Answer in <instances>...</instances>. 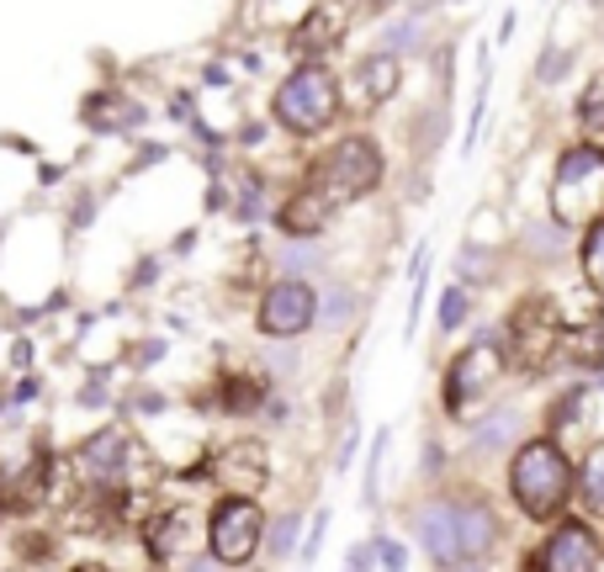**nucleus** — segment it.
Returning a JSON list of instances; mask_svg holds the SVG:
<instances>
[{"mask_svg": "<svg viewBox=\"0 0 604 572\" xmlns=\"http://www.w3.org/2000/svg\"><path fill=\"white\" fill-rule=\"evenodd\" d=\"M276 261H281V270H287V276H297V282H314L318 270H324V255H318L308 238H303V249H297V244H287Z\"/></svg>", "mask_w": 604, "mask_h": 572, "instance_id": "412c9836", "label": "nucleus"}, {"mask_svg": "<svg viewBox=\"0 0 604 572\" xmlns=\"http://www.w3.org/2000/svg\"><path fill=\"white\" fill-rule=\"evenodd\" d=\"M387 456V429L371 435V451H366V503H377V467H382Z\"/></svg>", "mask_w": 604, "mask_h": 572, "instance_id": "cd10ccee", "label": "nucleus"}, {"mask_svg": "<svg viewBox=\"0 0 604 572\" xmlns=\"http://www.w3.org/2000/svg\"><path fill=\"white\" fill-rule=\"evenodd\" d=\"M297 530H303V514H281V520L266 530V551L270 556H287L297 547Z\"/></svg>", "mask_w": 604, "mask_h": 572, "instance_id": "a878e982", "label": "nucleus"}, {"mask_svg": "<svg viewBox=\"0 0 604 572\" xmlns=\"http://www.w3.org/2000/svg\"><path fill=\"white\" fill-rule=\"evenodd\" d=\"M335 43H339V17H335V11H329V6L308 11L303 27H297V53H303L308 64H318V59H324Z\"/></svg>", "mask_w": 604, "mask_h": 572, "instance_id": "f3484780", "label": "nucleus"}, {"mask_svg": "<svg viewBox=\"0 0 604 572\" xmlns=\"http://www.w3.org/2000/svg\"><path fill=\"white\" fill-rule=\"evenodd\" d=\"M350 572H356V568H350Z\"/></svg>", "mask_w": 604, "mask_h": 572, "instance_id": "c9c22d12", "label": "nucleus"}, {"mask_svg": "<svg viewBox=\"0 0 604 572\" xmlns=\"http://www.w3.org/2000/svg\"><path fill=\"white\" fill-rule=\"evenodd\" d=\"M451 520H457V541H461V556L467 562H483L493 541H499V520H493V509H488L478 493H451Z\"/></svg>", "mask_w": 604, "mask_h": 572, "instance_id": "ddd939ff", "label": "nucleus"}, {"mask_svg": "<svg viewBox=\"0 0 604 572\" xmlns=\"http://www.w3.org/2000/svg\"><path fill=\"white\" fill-rule=\"evenodd\" d=\"M567 64H573V53H546V59H541V80H546V85H556Z\"/></svg>", "mask_w": 604, "mask_h": 572, "instance_id": "7c9ffc66", "label": "nucleus"}, {"mask_svg": "<svg viewBox=\"0 0 604 572\" xmlns=\"http://www.w3.org/2000/svg\"><path fill=\"white\" fill-rule=\"evenodd\" d=\"M329 217H335V202H329L324 191L297 186L287 202H281L276 223H281V234H291V238H314V234H324V228H329Z\"/></svg>", "mask_w": 604, "mask_h": 572, "instance_id": "4468645a", "label": "nucleus"}, {"mask_svg": "<svg viewBox=\"0 0 604 572\" xmlns=\"http://www.w3.org/2000/svg\"><path fill=\"white\" fill-rule=\"evenodd\" d=\"M467 313H472V297H467V286H446V297H440V329L451 334L467 324Z\"/></svg>", "mask_w": 604, "mask_h": 572, "instance_id": "393cba45", "label": "nucleus"}, {"mask_svg": "<svg viewBox=\"0 0 604 572\" xmlns=\"http://www.w3.org/2000/svg\"><path fill=\"white\" fill-rule=\"evenodd\" d=\"M499 371H504V350H499L493 339H478L472 350H461V356L451 360V377H446V408L461 413L467 404H478L488 387L499 381Z\"/></svg>", "mask_w": 604, "mask_h": 572, "instance_id": "1a4fd4ad", "label": "nucleus"}, {"mask_svg": "<svg viewBox=\"0 0 604 572\" xmlns=\"http://www.w3.org/2000/svg\"><path fill=\"white\" fill-rule=\"evenodd\" d=\"M579 493H583V503H588V509H604V440H594V446H588V456H583Z\"/></svg>", "mask_w": 604, "mask_h": 572, "instance_id": "aec40b11", "label": "nucleus"}, {"mask_svg": "<svg viewBox=\"0 0 604 572\" xmlns=\"http://www.w3.org/2000/svg\"><path fill=\"white\" fill-rule=\"evenodd\" d=\"M579 127H583V143H588V149H604V70L594 74L579 95Z\"/></svg>", "mask_w": 604, "mask_h": 572, "instance_id": "a211bd4d", "label": "nucleus"}, {"mask_svg": "<svg viewBox=\"0 0 604 572\" xmlns=\"http://www.w3.org/2000/svg\"><path fill=\"white\" fill-rule=\"evenodd\" d=\"M270 118L281 122L287 133H303V139H318L324 127H335V118H339L335 70H324V64H297V70L276 85V95H270Z\"/></svg>", "mask_w": 604, "mask_h": 572, "instance_id": "7ed1b4c3", "label": "nucleus"}, {"mask_svg": "<svg viewBox=\"0 0 604 572\" xmlns=\"http://www.w3.org/2000/svg\"><path fill=\"white\" fill-rule=\"evenodd\" d=\"M181 530H186V524H181V514H165V520L154 524V556H160V562H165V556H175V547H181Z\"/></svg>", "mask_w": 604, "mask_h": 572, "instance_id": "bb28decb", "label": "nucleus"}, {"mask_svg": "<svg viewBox=\"0 0 604 572\" xmlns=\"http://www.w3.org/2000/svg\"><path fill=\"white\" fill-rule=\"evenodd\" d=\"M573 488H579V472H573L567 451H562V440H552V435L525 440L514 451V461H509V493H514L525 520L541 524L562 520V509L573 503Z\"/></svg>", "mask_w": 604, "mask_h": 572, "instance_id": "f257e3e1", "label": "nucleus"}, {"mask_svg": "<svg viewBox=\"0 0 604 572\" xmlns=\"http://www.w3.org/2000/svg\"><path fill=\"white\" fill-rule=\"evenodd\" d=\"M520 429H525V413H514V408H499V413H488L483 425H472V456L514 451Z\"/></svg>", "mask_w": 604, "mask_h": 572, "instance_id": "dca6fc26", "label": "nucleus"}, {"mask_svg": "<svg viewBox=\"0 0 604 572\" xmlns=\"http://www.w3.org/2000/svg\"><path fill=\"white\" fill-rule=\"evenodd\" d=\"M213 477L228 488V499H255L266 482V456L255 446H234V451H223V461H213Z\"/></svg>", "mask_w": 604, "mask_h": 572, "instance_id": "2eb2a0df", "label": "nucleus"}, {"mask_svg": "<svg viewBox=\"0 0 604 572\" xmlns=\"http://www.w3.org/2000/svg\"><path fill=\"white\" fill-rule=\"evenodd\" d=\"M583 276H588V286L604 297V217L583 234Z\"/></svg>", "mask_w": 604, "mask_h": 572, "instance_id": "4be33fe9", "label": "nucleus"}, {"mask_svg": "<svg viewBox=\"0 0 604 572\" xmlns=\"http://www.w3.org/2000/svg\"><path fill=\"white\" fill-rule=\"evenodd\" d=\"M350 568H356V572H366V568H371V551H366V547H356V551H350Z\"/></svg>", "mask_w": 604, "mask_h": 572, "instance_id": "473e14b6", "label": "nucleus"}, {"mask_svg": "<svg viewBox=\"0 0 604 572\" xmlns=\"http://www.w3.org/2000/svg\"><path fill=\"white\" fill-rule=\"evenodd\" d=\"M350 313H356V292H350V286H335V292L318 303V324H329V329H345V324H350Z\"/></svg>", "mask_w": 604, "mask_h": 572, "instance_id": "b1692460", "label": "nucleus"}, {"mask_svg": "<svg viewBox=\"0 0 604 572\" xmlns=\"http://www.w3.org/2000/svg\"><path fill=\"white\" fill-rule=\"evenodd\" d=\"M74 572H106V568H96V562H80V568H74Z\"/></svg>", "mask_w": 604, "mask_h": 572, "instance_id": "72a5a7b5", "label": "nucleus"}, {"mask_svg": "<svg viewBox=\"0 0 604 572\" xmlns=\"http://www.w3.org/2000/svg\"><path fill=\"white\" fill-rule=\"evenodd\" d=\"M377 556H382V568H387V572H403V568H409L403 547H398V541H387V535H382V547H377Z\"/></svg>", "mask_w": 604, "mask_h": 572, "instance_id": "c756f323", "label": "nucleus"}, {"mask_svg": "<svg viewBox=\"0 0 604 572\" xmlns=\"http://www.w3.org/2000/svg\"><path fill=\"white\" fill-rule=\"evenodd\" d=\"M266 541V514L255 499H223L207 520V551L223 568H244Z\"/></svg>", "mask_w": 604, "mask_h": 572, "instance_id": "0eeeda50", "label": "nucleus"}, {"mask_svg": "<svg viewBox=\"0 0 604 572\" xmlns=\"http://www.w3.org/2000/svg\"><path fill=\"white\" fill-rule=\"evenodd\" d=\"M255 324L266 339L276 345H291L318 324V286L314 282H297V276H281V282L266 286L260 308H255Z\"/></svg>", "mask_w": 604, "mask_h": 572, "instance_id": "423d86ee", "label": "nucleus"}, {"mask_svg": "<svg viewBox=\"0 0 604 572\" xmlns=\"http://www.w3.org/2000/svg\"><path fill=\"white\" fill-rule=\"evenodd\" d=\"M562 339H567V334H562V313H556V303L546 297V292H535V297H525V303H514V313H509L504 360L509 366H520L525 377H541V371L556 360Z\"/></svg>", "mask_w": 604, "mask_h": 572, "instance_id": "39448f33", "label": "nucleus"}, {"mask_svg": "<svg viewBox=\"0 0 604 572\" xmlns=\"http://www.w3.org/2000/svg\"><path fill=\"white\" fill-rule=\"evenodd\" d=\"M457 572H483V568H478V562H467V568H457Z\"/></svg>", "mask_w": 604, "mask_h": 572, "instance_id": "f704fd0d", "label": "nucleus"}, {"mask_svg": "<svg viewBox=\"0 0 604 572\" xmlns=\"http://www.w3.org/2000/svg\"><path fill=\"white\" fill-rule=\"evenodd\" d=\"M127 467H133V446H127L122 429H101V435H91V440L80 446V472L91 477L96 488L127 482Z\"/></svg>", "mask_w": 604, "mask_h": 572, "instance_id": "9b49d317", "label": "nucleus"}, {"mask_svg": "<svg viewBox=\"0 0 604 572\" xmlns=\"http://www.w3.org/2000/svg\"><path fill=\"white\" fill-rule=\"evenodd\" d=\"M413 541L424 547V556L436 568H461V541H457V520H451V503L436 499L430 509H413Z\"/></svg>", "mask_w": 604, "mask_h": 572, "instance_id": "f8f14e48", "label": "nucleus"}, {"mask_svg": "<svg viewBox=\"0 0 604 572\" xmlns=\"http://www.w3.org/2000/svg\"><path fill=\"white\" fill-rule=\"evenodd\" d=\"M600 568V547L588 535V524L579 520H556L552 535L535 551H525L520 572H594Z\"/></svg>", "mask_w": 604, "mask_h": 572, "instance_id": "6e6552de", "label": "nucleus"}, {"mask_svg": "<svg viewBox=\"0 0 604 572\" xmlns=\"http://www.w3.org/2000/svg\"><path fill=\"white\" fill-rule=\"evenodd\" d=\"M413 48H424V22H392L382 38V53H392V59H403V53H413Z\"/></svg>", "mask_w": 604, "mask_h": 572, "instance_id": "5701e85b", "label": "nucleus"}, {"mask_svg": "<svg viewBox=\"0 0 604 572\" xmlns=\"http://www.w3.org/2000/svg\"><path fill=\"white\" fill-rule=\"evenodd\" d=\"M266 404V377H228L223 381V408L228 413H260Z\"/></svg>", "mask_w": 604, "mask_h": 572, "instance_id": "6ab92c4d", "label": "nucleus"}, {"mask_svg": "<svg viewBox=\"0 0 604 572\" xmlns=\"http://www.w3.org/2000/svg\"><path fill=\"white\" fill-rule=\"evenodd\" d=\"M181 572H218V556L207 551V556H196V562H186V568H181Z\"/></svg>", "mask_w": 604, "mask_h": 572, "instance_id": "2f4dec72", "label": "nucleus"}, {"mask_svg": "<svg viewBox=\"0 0 604 572\" xmlns=\"http://www.w3.org/2000/svg\"><path fill=\"white\" fill-rule=\"evenodd\" d=\"M604 217V149H567L552 175V223L567 234H588Z\"/></svg>", "mask_w": 604, "mask_h": 572, "instance_id": "f03ea898", "label": "nucleus"}, {"mask_svg": "<svg viewBox=\"0 0 604 572\" xmlns=\"http://www.w3.org/2000/svg\"><path fill=\"white\" fill-rule=\"evenodd\" d=\"M324 530H329V514H314V530H308V541H303V562H314L318 547H324Z\"/></svg>", "mask_w": 604, "mask_h": 572, "instance_id": "c85d7f7f", "label": "nucleus"}, {"mask_svg": "<svg viewBox=\"0 0 604 572\" xmlns=\"http://www.w3.org/2000/svg\"><path fill=\"white\" fill-rule=\"evenodd\" d=\"M398 91V59L392 53H371L356 64V74H345L339 85V106H356V112H377L387 106V95Z\"/></svg>", "mask_w": 604, "mask_h": 572, "instance_id": "9d476101", "label": "nucleus"}, {"mask_svg": "<svg viewBox=\"0 0 604 572\" xmlns=\"http://www.w3.org/2000/svg\"><path fill=\"white\" fill-rule=\"evenodd\" d=\"M308 186L324 191L335 207H339V202H361V196H371V191L382 186V149L366 139V133L339 139L324 160H314Z\"/></svg>", "mask_w": 604, "mask_h": 572, "instance_id": "20e7f679", "label": "nucleus"}]
</instances>
